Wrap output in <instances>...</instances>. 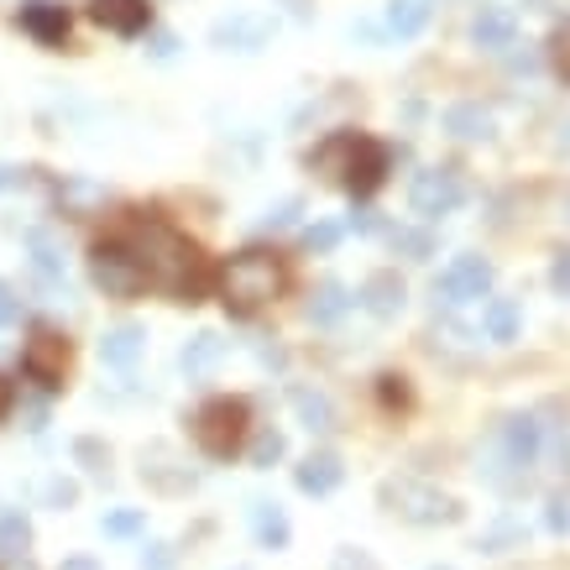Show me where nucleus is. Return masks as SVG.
<instances>
[{
    "mask_svg": "<svg viewBox=\"0 0 570 570\" xmlns=\"http://www.w3.org/2000/svg\"><path fill=\"white\" fill-rule=\"evenodd\" d=\"M120 246L137 257L147 288H163L167 299H178V304H194L205 293V261L189 246V236H178L173 225L152 220V214L131 220V231L120 236Z\"/></svg>",
    "mask_w": 570,
    "mask_h": 570,
    "instance_id": "f257e3e1",
    "label": "nucleus"
},
{
    "mask_svg": "<svg viewBox=\"0 0 570 570\" xmlns=\"http://www.w3.org/2000/svg\"><path fill=\"white\" fill-rule=\"evenodd\" d=\"M288 288V267L278 252H261V246H252V252H236V257L220 267V304L231 314H257L267 310L278 293Z\"/></svg>",
    "mask_w": 570,
    "mask_h": 570,
    "instance_id": "f03ea898",
    "label": "nucleus"
},
{
    "mask_svg": "<svg viewBox=\"0 0 570 570\" xmlns=\"http://www.w3.org/2000/svg\"><path fill=\"white\" fill-rule=\"evenodd\" d=\"M310 163L335 178V184H346L351 194H372L382 184V173H387V152H382L372 137H357V131H335L330 142H319L310 152Z\"/></svg>",
    "mask_w": 570,
    "mask_h": 570,
    "instance_id": "7ed1b4c3",
    "label": "nucleus"
},
{
    "mask_svg": "<svg viewBox=\"0 0 570 570\" xmlns=\"http://www.w3.org/2000/svg\"><path fill=\"white\" fill-rule=\"evenodd\" d=\"M246 419H252L246 398H210V404L194 414V440L205 445V455L231 461L241 451V440H246Z\"/></svg>",
    "mask_w": 570,
    "mask_h": 570,
    "instance_id": "20e7f679",
    "label": "nucleus"
},
{
    "mask_svg": "<svg viewBox=\"0 0 570 570\" xmlns=\"http://www.w3.org/2000/svg\"><path fill=\"white\" fill-rule=\"evenodd\" d=\"M90 278H95V288L105 299H137L147 288L137 257H131L120 241H100L95 252H90Z\"/></svg>",
    "mask_w": 570,
    "mask_h": 570,
    "instance_id": "39448f33",
    "label": "nucleus"
},
{
    "mask_svg": "<svg viewBox=\"0 0 570 570\" xmlns=\"http://www.w3.org/2000/svg\"><path fill=\"white\" fill-rule=\"evenodd\" d=\"M382 498L393 502V513L408 523H440V519H455V502L440 492V487H429V481H414V476H398V481H387L382 487Z\"/></svg>",
    "mask_w": 570,
    "mask_h": 570,
    "instance_id": "423d86ee",
    "label": "nucleus"
},
{
    "mask_svg": "<svg viewBox=\"0 0 570 570\" xmlns=\"http://www.w3.org/2000/svg\"><path fill=\"white\" fill-rule=\"evenodd\" d=\"M434 293H440L445 304H476V299H487V293H492V261L476 257V252H461V257L440 272Z\"/></svg>",
    "mask_w": 570,
    "mask_h": 570,
    "instance_id": "0eeeda50",
    "label": "nucleus"
},
{
    "mask_svg": "<svg viewBox=\"0 0 570 570\" xmlns=\"http://www.w3.org/2000/svg\"><path fill=\"white\" fill-rule=\"evenodd\" d=\"M461 199H466V189H461V178H455L451 167H424V173L414 178V189H408V205H414V214H424V220L455 214Z\"/></svg>",
    "mask_w": 570,
    "mask_h": 570,
    "instance_id": "6e6552de",
    "label": "nucleus"
},
{
    "mask_svg": "<svg viewBox=\"0 0 570 570\" xmlns=\"http://www.w3.org/2000/svg\"><path fill=\"white\" fill-rule=\"evenodd\" d=\"M498 455H502V466H513L519 476L528 472V466H539V455H545V424H539L534 414H513V419H502Z\"/></svg>",
    "mask_w": 570,
    "mask_h": 570,
    "instance_id": "1a4fd4ad",
    "label": "nucleus"
},
{
    "mask_svg": "<svg viewBox=\"0 0 570 570\" xmlns=\"http://www.w3.org/2000/svg\"><path fill=\"white\" fill-rule=\"evenodd\" d=\"M267 37H272V16H261V11H231L210 32V43L225 53H261Z\"/></svg>",
    "mask_w": 570,
    "mask_h": 570,
    "instance_id": "9d476101",
    "label": "nucleus"
},
{
    "mask_svg": "<svg viewBox=\"0 0 570 570\" xmlns=\"http://www.w3.org/2000/svg\"><path fill=\"white\" fill-rule=\"evenodd\" d=\"M63 367H69V340H58L53 330H37L26 340L22 372L37 382V387H58V382H63Z\"/></svg>",
    "mask_w": 570,
    "mask_h": 570,
    "instance_id": "9b49d317",
    "label": "nucleus"
},
{
    "mask_svg": "<svg viewBox=\"0 0 570 570\" xmlns=\"http://www.w3.org/2000/svg\"><path fill=\"white\" fill-rule=\"evenodd\" d=\"M472 43L481 53H508L519 43V16L513 11H502V5H481L472 22Z\"/></svg>",
    "mask_w": 570,
    "mask_h": 570,
    "instance_id": "f8f14e48",
    "label": "nucleus"
},
{
    "mask_svg": "<svg viewBox=\"0 0 570 570\" xmlns=\"http://www.w3.org/2000/svg\"><path fill=\"white\" fill-rule=\"evenodd\" d=\"M90 16H95L105 32H116V37H137V32L152 26L147 0H95V5H90Z\"/></svg>",
    "mask_w": 570,
    "mask_h": 570,
    "instance_id": "ddd939ff",
    "label": "nucleus"
},
{
    "mask_svg": "<svg viewBox=\"0 0 570 570\" xmlns=\"http://www.w3.org/2000/svg\"><path fill=\"white\" fill-rule=\"evenodd\" d=\"M147 351V330L142 325H116V330L100 335V361L116 367V372H131Z\"/></svg>",
    "mask_w": 570,
    "mask_h": 570,
    "instance_id": "4468645a",
    "label": "nucleus"
},
{
    "mask_svg": "<svg viewBox=\"0 0 570 570\" xmlns=\"http://www.w3.org/2000/svg\"><path fill=\"white\" fill-rule=\"evenodd\" d=\"M293 481H299V492H310V498H330L335 487L346 481V466H340V455L319 451V455H310V461L293 472Z\"/></svg>",
    "mask_w": 570,
    "mask_h": 570,
    "instance_id": "2eb2a0df",
    "label": "nucleus"
},
{
    "mask_svg": "<svg viewBox=\"0 0 570 570\" xmlns=\"http://www.w3.org/2000/svg\"><path fill=\"white\" fill-rule=\"evenodd\" d=\"M404 299H408V288L398 272H372V278L361 283V304L377 314V319H393V314L404 310Z\"/></svg>",
    "mask_w": 570,
    "mask_h": 570,
    "instance_id": "dca6fc26",
    "label": "nucleus"
},
{
    "mask_svg": "<svg viewBox=\"0 0 570 570\" xmlns=\"http://www.w3.org/2000/svg\"><path fill=\"white\" fill-rule=\"evenodd\" d=\"M252 534H257L261 549H288V539H293V523H288L283 502H252Z\"/></svg>",
    "mask_w": 570,
    "mask_h": 570,
    "instance_id": "f3484780",
    "label": "nucleus"
},
{
    "mask_svg": "<svg viewBox=\"0 0 570 570\" xmlns=\"http://www.w3.org/2000/svg\"><path fill=\"white\" fill-rule=\"evenodd\" d=\"M492 126H498L492 110H487V105H476V100H461V105L445 110V131L461 137V142H487V137H492Z\"/></svg>",
    "mask_w": 570,
    "mask_h": 570,
    "instance_id": "a211bd4d",
    "label": "nucleus"
},
{
    "mask_svg": "<svg viewBox=\"0 0 570 570\" xmlns=\"http://www.w3.org/2000/svg\"><path fill=\"white\" fill-rule=\"evenodd\" d=\"M22 26L37 37V43L58 48V43L69 37V11H63V5H48V0H37V5H26L22 11Z\"/></svg>",
    "mask_w": 570,
    "mask_h": 570,
    "instance_id": "6ab92c4d",
    "label": "nucleus"
},
{
    "mask_svg": "<svg viewBox=\"0 0 570 570\" xmlns=\"http://www.w3.org/2000/svg\"><path fill=\"white\" fill-rule=\"evenodd\" d=\"M184 372H189V377H210L214 367H220V361H225V340H220V335L214 330H199L189 340V346H184Z\"/></svg>",
    "mask_w": 570,
    "mask_h": 570,
    "instance_id": "aec40b11",
    "label": "nucleus"
},
{
    "mask_svg": "<svg viewBox=\"0 0 570 570\" xmlns=\"http://www.w3.org/2000/svg\"><path fill=\"white\" fill-rule=\"evenodd\" d=\"M519 325H523L519 299H492V304L481 310V330H487V340H498V346L519 340Z\"/></svg>",
    "mask_w": 570,
    "mask_h": 570,
    "instance_id": "412c9836",
    "label": "nucleus"
},
{
    "mask_svg": "<svg viewBox=\"0 0 570 570\" xmlns=\"http://www.w3.org/2000/svg\"><path fill=\"white\" fill-rule=\"evenodd\" d=\"M429 16H434L429 0H393V5H387V32H393L398 43H408V37H419L429 26Z\"/></svg>",
    "mask_w": 570,
    "mask_h": 570,
    "instance_id": "4be33fe9",
    "label": "nucleus"
},
{
    "mask_svg": "<svg viewBox=\"0 0 570 570\" xmlns=\"http://www.w3.org/2000/svg\"><path fill=\"white\" fill-rule=\"evenodd\" d=\"M293 408H299V419H304L310 434H330L335 429V404L319 387H293Z\"/></svg>",
    "mask_w": 570,
    "mask_h": 570,
    "instance_id": "5701e85b",
    "label": "nucleus"
},
{
    "mask_svg": "<svg viewBox=\"0 0 570 570\" xmlns=\"http://www.w3.org/2000/svg\"><path fill=\"white\" fill-rule=\"evenodd\" d=\"M357 299H351V288L346 283H319L314 288V299H310V319L314 325H335V319H346V310H351Z\"/></svg>",
    "mask_w": 570,
    "mask_h": 570,
    "instance_id": "b1692460",
    "label": "nucleus"
},
{
    "mask_svg": "<svg viewBox=\"0 0 570 570\" xmlns=\"http://www.w3.org/2000/svg\"><path fill=\"white\" fill-rule=\"evenodd\" d=\"M26 246H32V267H37V278H43V283H63V246H58L48 231H32Z\"/></svg>",
    "mask_w": 570,
    "mask_h": 570,
    "instance_id": "393cba45",
    "label": "nucleus"
},
{
    "mask_svg": "<svg viewBox=\"0 0 570 570\" xmlns=\"http://www.w3.org/2000/svg\"><path fill=\"white\" fill-rule=\"evenodd\" d=\"M26 545H32V523H26V513H0V555L11 560V555H22Z\"/></svg>",
    "mask_w": 570,
    "mask_h": 570,
    "instance_id": "a878e982",
    "label": "nucleus"
},
{
    "mask_svg": "<svg viewBox=\"0 0 570 570\" xmlns=\"http://www.w3.org/2000/svg\"><path fill=\"white\" fill-rule=\"evenodd\" d=\"M387 241H393V252L408 257V261H424L429 252H434V236H429V231H408V225H398Z\"/></svg>",
    "mask_w": 570,
    "mask_h": 570,
    "instance_id": "bb28decb",
    "label": "nucleus"
},
{
    "mask_svg": "<svg viewBox=\"0 0 570 570\" xmlns=\"http://www.w3.org/2000/svg\"><path fill=\"white\" fill-rule=\"evenodd\" d=\"M283 451H288L283 434H278V429H261L257 445H252V466H257V472H272V466L283 461Z\"/></svg>",
    "mask_w": 570,
    "mask_h": 570,
    "instance_id": "cd10ccee",
    "label": "nucleus"
},
{
    "mask_svg": "<svg viewBox=\"0 0 570 570\" xmlns=\"http://www.w3.org/2000/svg\"><path fill=\"white\" fill-rule=\"evenodd\" d=\"M100 528H105L110 539H137V534L147 528V513H142V508H120V513H105Z\"/></svg>",
    "mask_w": 570,
    "mask_h": 570,
    "instance_id": "c85d7f7f",
    "label": "nucleus"
},
{
    "mask_svg": "<svg viewBox=\"0 0 570 570\" xmlns=\"http://www.w3.org/2000/svg\"><path fill=\"white\" fill-rule=\"evenodd\" d=\"M519 539H523V523L508 513V519H498L492 528H487V534H481V549H487V555H502V549L519 545Z\"/></svg>",
    "mask_w": 570,
    "mask_h": 570,
    "instance_id": "c756f323",
    "label": "nucleus"
},
{
    "mask_svg": "<svg viewBox=\"0 0 570 570\" xmlns=\"http://www.w3.org/2000/svg\"><path fill=\"white\" fill-rule=\"evenodd\" d=\"M304 246H310V252H335V246H340V225H335V220L310 225V231H304Z\"/></svg>",
    "mask_w": 570,
    "mask_h": 570,
    "instance_id": "7c9ffc66",
    "label": "nucleus"
},
{
    "mask_svg": "<svg viewBox=\"0 0 570 570\" xmlns=\"http://www.w3.org/2000/svg\"><path fill=\"white\" fill-rule=\"evenodd\" d=\"M299 210H304L299 199H283V205H272V210L261 214V231H288V225L299 220Z\"/></svg>",
    "mask_w": 570,
    "mask_h": 570,
    "instance_id": "2f4dec72",
    "label": "nucleus"
},
{
    "mask_svg": "<svg viewBox=\"0 0 570 570\" xmlns=\"http://www.w3.org/2000/svg\"><path fill=\"white\" fill-rule=\"evenodd\" d=\"M545 528L549 534H570V498H549L545 502Z\"/></svg>",
    "mask_w": 570,
    "mask_h": 570,
    "instance_id": "473e14b6",
    "label": "nucleus"
},
{
    "mask_svg": "<svg viewBox=\"0 0 570 570\" xmlns=\"http://www.w3.org/2000/svg\"><path fill=\"white\" fill-rule=\"evenodd\" d=\"M330 570H382L367 549H335V566Z\"/></svg>",
    "mask_w": 570,
    "mask_h": 570,
    "instance_id": "72a5a7b5",
    "label": "nucleus"
},
{
    "mask_svg": "<svg viewBox=\"0 0 570 570\" xmlns=\"http://www.w3.org/2000/svg\"><path fill=\"white\" fill-rule=\"evenodd\" d=\"M549 283H555V293H566L570 299V246L555 252V261H549Z\"/></svg>",
    "mask_w": 570,
    "mask_h": 570,
    "instance_id": "f704fd0d",
    "label": "nucleus"
},
{
    "mask_svg": "<svg viewBox=\"0 0 570 570\" xmlns=\"http://www.w3.org/2000/svg\"><path fill=\"white\" fill-rule=\"evenodd\" d=\"M73 455H79L90 472H105V461H110V451H105L100 440H79V445H73Z\"/></svg>",
    "mask_w": 570,
    "mask_h": 570,
    "instance_id": "c9c22d12",
    "label": "nucleus"
},
{
    "mask_svg": "<svg viewBox=\"0 0 570 570\" xmlns=\"http://www.w3.org/2000/svg\"><path fill=\"white\" fill-rule=\"evenodd\" d=\"M63 199H69V205H95V199H105V189H100V184H84V178H73V184H63Z\"/></svg>",
    "mask_w": 570,
    "mask_h": 570,
    "instance_id": "e433bc0d",
    "label": "nucleus"
},
{
    "mask_svg": "<svg viewBox=\"0 0 570 570\" xmlns=\"http://www.w3.org/2000/svg\"><path fill=\"white\" fill-rule=\"evenodd\" d=\"M43 498H48V508H58V513H63V508H73L79 487H73V481H48V487H43Z\"/></svg>",
    "mask_w": 570,
    "mask_h": 570,
    "instance_id": "4c0bfd02",
    "label": "nucleus"
},
{
    "mask_svg": "<svg viewBox=\"0 0 570 570\" xmlns=\"http://www.w3.org/2000/svg\"><path fill=\"white\" fill-rule=\"evenodd\" d=\"M16 319H22V299H16V293H11V288L0 283V330H11V325H16Z\"/></svg>",
    "mask_w": 570,
    "mask_h": 570,
    "instance_id": "58836bf2",
    "label": "nucleus"
},
{
    "mask_svg": "<svg viewBox=\"0 0 570 570\" xmlns=\"http://www.w3.org/2000/svg\"><path fill=\"white\" fill-rule=\"evenodd\" d=\"M142 570H173V549H167V545H147L142 549Z\"/></svg>",
    "mask_w": 570,
    "mask_h": 570,
    "instance_id": "ea45409f",
    "label": "nucleus"
},
{
    "mask_svg": "<svg viewBox=\"0 0 570 570\" xmlns=\"http://www.w3.org/2000/svg\"><path fill=\"white\" fill-rule=\"evenodd\" d=\"M178 53V37L173 32H152V58H173Z\"/></svg>",
    "mask_w": 570,
    "mask_h": 570,
    "instance_id": "a19ab883",
    "label": "nucleus"
},
{
    "mask_svg": "<svg viewBox=\"0 0 570 570\" xmlns=\"http://www.w3.org/2000/svg\"><path fill=\"white\" fill-rule=\"evenodd\" d=\"M555 69L560 79H570V32H560V43H555Z\"/></svg>",
    "mask_w": 570,
    "mask_h": 570,
    "instance_id": "79ce46f5",
    "label": "nucleus"
},
{
    "mask_svg": "<svg viewBox=\"0 0 570 570\" xmlns=\"http://www.w3.org/2000/svg\"><path fill=\"white\" fill-rule=\"evenodd\" d=\"M63 570H100L95 560H84V555H73V560H63Z\"/></svg>",
    "mask_w": 570,
    "mask_h": 570,
    "instance_id": "37998d69",
    "label": "nucleus"
},
{
    "mask_svg": "<svg viewBox=\"0 0 570 570\" xmlns=\"http://www.w3.org/2000/svg\"><path fill=\"white\" fill-rule=\"evenodd\" d=\"M11 184H16V173H11V167H0V189H11Z\"/></svg>",
    "mask_w": 570,
    "mask_h": 570,
    "instance_id": "c03bdc74",
    "label": "nucleus"
},
{
    "mask_svg": "<svg viewBox=\"0 0 570 570\" xmlns=\"http://www.w3.org/2000/svg\"><path fill=\"white\" fill-rule=\"evenodd\" d=\"M5 408H11V387L0 382V414H5Z\"/></svg>",
    "mask_w": 570,
    "mask_h": 570,
    "instance_id": "a18cd8bd",
    "label": "nucleus"
},
{
    "mask_svg": "<svg viewBox=\"0 0 570 570\" xmlns=\"http://www.w3.org/2000/svg\"><path fill=\"white\" fill-rule=\"evenodd\" d=\"M0 570H32V566H26V560H16V555H11V560H5V566H0Z\"/></svg>",
    "mask_w": 570,
    "mask_h": 570,
    "instance_id": "49530a36",
    "label": "nucleus"
},
{
    "mask_svg": "<svg viewBox=\"0 0 570 570\" xmlns=\"http://www.w3.org/2000/svg\"><path fill=\"white\" fill-rule=\"evenodd\" d=\"M434 570H445V566H434Z\"/></svg>",
    "mask_w": 570,
    "mask_h": 570,
    "instance_id": "de8ad7c7",
    "label": "nucleus"
}]
</instances>
